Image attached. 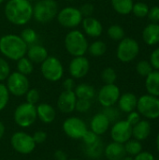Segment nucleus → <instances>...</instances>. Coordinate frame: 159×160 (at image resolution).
Listing matches in <instances>:
<instances>
[{
	"mask_svg": "<svg viewBox=\"0 0 159 160\" xmlns=\"http://www.w3.org/2000/svg\"><path fill=\"white\" fill-rule=\"evenodd\" d=\"M56 20L58 23L67 29H76L83 20L80 9L75 7H65L59 9Z\"/></svg>",
	"mask_w": 159,
	"mask_h": 160,
	"instance_id": "obj_8",
	"label": "nucleus"
},
{
	"mask_svg": "<svg viewBox=\"0 0 159 160\" xmlns=\"http://www.w3.org/2000/svg\"><path fill=\"white\" fill-rule=\"evenodd\" d=\"M124 146H125L127 156H128L130 158H134L135 156H137L139 153H141L142 151V142L137 141L132 138L129 141H127L126 143H124Z\"/></svg>",
	"mask_w": 159,
	"mask_h": 160,
	"instance_id": "obj_30",
	"label": "nucleus"
},
{
	"mask_svg": "<svg viewBox=\"0 0 159 160\" xmlns=\"http://www.w3.org/2000/svg\"><path fill=\"white\" fill-rule=\"evenodd\" d=\"M99 136L97 135L96 133H94L92 130H87L86 133L83 135V137L82 138L83 145H90L95 143L96 142H97L99 140Z\"/></svg>",
	"mask_w": 159,
	"mask_h": 160,
	"instance_id": "obj_42",
	"label": "nucleus"
},
{
	"mask_svg": "<svg viewBox=\"0 0 159 160\" xmlns=\"http://www.w3.org/2000/svg\"><path fill=\"white\" fill-rule=\"evenodd\" d=\"M53 157H54V159L55 160H67L68 159L67 153H66L65 151H63V150H57V151H55V153H54Z\"/></svg>",
	"mask_w": 159,
	"mask_h": 160,
	"instance_id": "obj_50",
	"label": "nucleus"
},
{
	"mask_svg": "<svg viewBox=\"0 0 159 160\" xmlns=\"http://www.w3.org/2000/svg\"><path fill=\"white\" fill-rule=\"evenodd\" d=\"M13 119L20 128H27L31 127L37 119L36 105L28 102L20 104L14 111Z\"/></svg>",
	"mask_w": 159,
	"mask_h": 160,
	"instance_id": "obj_7",
	"label": "nucleus"
},
{
	"mask_svg": "<svg viewBox=\"0 0 159 160\" xmlns=\"http://www.w3.org/2000/svg\"><path fill=\"white\" fill-rule=\"evenodd\" d=\"M32 137H33V140L36 142V144H41L46 141L47 133L43 130H38V131H36Z\"/></svg>",
	"mask_w": 159,
	"mask_h": 160,
	"instance_id": "obj_47",
	"label": "nucleus"
},
{
	"mask_svg": "<svg viewBox=\"0 0 159 160\" xmlns=\"http://www.w3.org/2000/svg\"><path fill=\"white\" fill-rule=\"evenodd\" d=\"M120 96V89L115 83L104 84L97 93V100L103 108L111 107L117 103Z\"/></svg>",
	"mask_w": 159,
	"mask_h": 160,
	"instance_id": "obj_13",
	"label": "nucleus"
},
{
	"mask_svg": "<svg viewBox=\"0 0 159 160\" xmlns=\"http://www.w3.org/2000/svg\"><path fill=\"white\" fill-rule=\"evenodd\" d=\"M16 67L17 71L25 76L32 74L34 71V64L26 56H23L18 61H16Z\"/></svg>",
	"mask_w": 159,
	"mask_h": 160,
	"instance_id": "obj_31",
	"label": "nucleus"
},
{
	"mask_svg": "<svg viewBox=\"0 0 159 160\" xmlns=\"http://www.w3.org/2000/svg\"><path fill=\"white\" fill-rule=\"evenodd\" d=\"M79 9L81 11L82 15L83 16V18H85V17H90L93 15V13L95 11V7L91 3H85V4L82 5Z\"/></svg>",
	"mask_w": 159,
	"mask_h": 160,
	"instance_id": "obj_43",
	"label": "nucleus"
},
{
	"mask_svg": "<svg viewBox=\"0 0 159 160\" xmlns=\"http://www.w3.org/2000/svg\"><path fill=\"white\" fill-rule=\"evenodd\" d=\"M143 41L149 45L154 46L159 43V23L151 22L146 25L142 31Z\"/></svg>",
	"mask_w": 159,
	"mask_h": 160,
	"instance_id": "obj_24",
	"label": "nucleus"
},
{
	"mask_svg": "<svg viewBox=\"0 0 159 160\" xmlns=\"http://www.w3.org/2000/svg\"><path fill=\"white\" fill-rule=\"evenodd\" d=\"M102 112L107 116V118L109 119V121L112 123H115L118 121L119 117H120V110L115 108L114 106H111V107H106L104 108V110L102 111Z\"/></svg>",
	"mask_w": 159,
	"mask_h": 160,
	"instance_id": "obj_37",
	"label": "nucleus"
},
{
	"mask_svg": "<svg viewBox=\"0 0 159 160\" xmlns=\"http://www.w3.org/2000/svg\"><path fill=\"white\" fill-rule=\"evenodd\" d=\"M90 70V61L84 55L76 56L68 64V73L75 80L84 78Z\"/></svg>",
	"mask_w": 159,
	"mask_h": 160,
	"instance_id": "obj_15",
	"label": "nucleus"
},
{
	"mask_svg": "<svg viewBox=\"0 0 159 160\" xmlns=\"http://www.w3.org/2000/svg\"><path fill=\"white\" fill-rule=\"evenodd\" d=\"M107 34L109 38L114 41H120L125 38V30L119 24L111 25L107 30Z\"/></svg>",
	"mask_w": 159,
	"mask_h": 160,
	"instance_id": "obj_33",
	"label": "nucleus"
},
{
	"mask_svg": "<svg viewBox=\"0 0 159 160\" xmlns=\"http://www.w3.org/2000/svg\"><path fill=\"white\" fill-rule=\"evenodd\" d=\"M63 130L65 134L73 140H82L88 130L85 122L76 116L67 118L63 123Z\"/></svg>",
	"mask_w": 159,
	"mask_h": 160,
	"instance_id": "obj_12",
	"label": "nucleus"
},
{
	"mask_svg": "<svg viewBox=\"0 0 159 160\" xmlns=\"http://www.w3.org/2000/svg\"><path fill=\"white\" fill-rule=\"evenodd\" d=\"M4 14L11 24L23 26L33 19V4L28 0H7Z\"/></svg>",
	"mask_w": 159,
	"mask_h": 160,
	"instance_id": "obj_1",
	"label": "nucleus"
},
{
	"mask_svg": "<svg viewBox=\"0 0 159 160\" xmlns=\"http://www.w3.org/2000/svg\"><path fill=\"white\" fill-rule=\"evenodd\" d=\"M152 132V126L149 120L141 119L136 125L132 127V138L143 142L149 138Z\"/></svg>",
	"mask_w": 159,
	"mask_h": 160,
	"instance_id": "obj_20",
	"label": "nucleus"
},
{
	"mask_svg": "<svg viewBox=\"0 0 159 160\" xmlns=\"http://www.w3.org/2000/svg\"><path fill=\"white\" fill-rule=\"evenodd\" d=\"M5 131H6V128L4 126V124L0 121V140L3 138V136L5 134Z\"/></svg>",
	"mask_w": 159,
	"mask_h": 160,
	"instance_id": "obj_51",
	"label": "nucleus"
},
{
	"mask_svg": "<svg viewBox=\"0 0 159 160\" xmlns=\"http://www.w3.org/2000/svg\"><path fill=\"white\" fill-rule=\"evenodd\" d=\"M10 73L11 70L8 61L6 58L0 56V82L6 81Z\"/></svg>",
	"mask_w": 159,
	"mask_h": 160,
	"instance_id": "obj_38",
	"label": "nucleus"
},
{
	"mask_svg": "<svg viewBox=\"0 0 159 160\" xmlns=\"http://www.w3.org/2000/svg\"><path fill=\"white\" fill-rule=\"evenodd\" d=\"M156 160H159V159H156Z\"/></svg>",
	"mask_w": 159,
	"mask_h": 160,
	"instance_id": "obj_58",
	"label": "nucleus"
},
{
	"mask_svg": "<svg viewBox=\"0 0 159 160\" xmlns=\"http://www.w3.org/2000/svg\"><path fill=\"white\" fill-rule=\"evenodd\" d=\"M137 103H138V98L135 94L127 92L120 96L117 104L118 109L120 112L125 113H129L133 111L137 110Z\"/></svg>",
	"mask_w": 159,
	"mask_h": 160,
	"instance_id": "obj_21",
	"label": "nucleus"
},
{
	"mask_svg": "<svg viewBox=\"0 0 159 160\" xmlns=\"http://www.w3.org/2000/svg\"><path fill=\"white\" fill-rule=\"evenodd\" d=\"M158 119H159V118H158Z\"/></svg>",
	"mask_w": 159,
	"mask_h": 160,
	"instance_id": "obj_59",
	"label": "nucleus"
},
{
	"mask_svg": "<svg viewBox=\"0 0 159 160\" xmlns=\"http://www.w3.org/2000/svg\"><path fill=\"white\" fill-rule=\"evenodd\" d=\"M103 155L108 160H121L127 157L123 143L112 142L104 147Z\"/></svg>",
	"mask_w": 159,
	"mask_h": 160,
	"instance_id": "obj_22",
	"label": "nucleus"
},
{
	"mask_svg": "<svg viewBox=\"0 0 159 160\" xmlns=\"http://www.w3.org/2000/svg\"><path fill=\"white\" fill-rule=\"evenodd\" d=\"M76 87V82H75V79L69 77L65 79V81L63 82V88L66 91H74Z\"/></svg>",
	"mask_w": 159,
	"mask_h": 160,
	"instance_id": "obj_49",
	"label": "nucleus"
},
{
	"mask_svg": "<svg viewBox=\"0 0 159 160\" xmlns=\"http://www.w3.org/2000/svg\"><path fill=\"white\" fill-rule=\"evenodd\" d=\"M74 93L77 98L92 100L96 96V89L93 85L82 82V83L76 85L74 89Z\"/></svg>",
	"mask_w": 159,
	"mask_h": 160,
	"instance_id": "obj_26",
	"label": "nucleus"
},
{
	"mask_svg": "<svg viewBox=\"0 0 159 160\" xmlns=\"http://www.w3.org/2000/svg\"><path fill=\"white\" fill-rule=\"evenodd\" d=\"M91 107H92V102H91V100L77 98L75 110H76L78 112H80V113H85V112H87L91 109Z\"/></svg>",
	"mask_w": 159,
	"mask_h": 160,
	"instance_id": "obj_41",
	"label": "nucleus"
},
{
	"mask_svg": "<svg viewBox=\"0 0 159 160\" xmlns=\"http://www.w3.org/2000/svg\"><path fill=\"white\" fill-rule=\"evenodd\" d=\"M9 92L6 86V84L0 82V112L3 111L9 101Z\"/></svg>",
	"mask_w": 159,
	"mask_h": 160,
	"instance_id": "obj_39",
	"label": "nucleus"
},
{
	"mask_svg": "<svg viewBox=\"0 0 159 160\" xmlns=\"http://www.w3.org/2000/svg\"><path fill=\"white\" fill-rule=\"evenodd\" d=\"M132 158H133V160H156L155 156L151 152L143 151V150Z\"/></svg>",
	"mask_w": 159,
	"mask_h": 160,
	"instance_id": "obj_48",
	"label": "nucleus"
},
{
	"mask_svg": "<svg viewBox=\"0 0 159 160\" xmlns=\"http://www.w3.org/2000/svg\"><path fill=\"white\" fill-rule=\"evenodd\" d=\"M10 144L17 153L22 155L31 154L37 145L33 137L23 131L15 132L10 138Z\"/></svg>",
	"mask_w": 159,
	"mask_h": 160,
	"instance_id": "obj_11",
	"label": "nucleus"
},
{
	"mask_svg": "<svg viewBox=\"0 0 159 160\" xmlns=\"http://www.w3.org/2000/svg\"><path fill=\"white\" fill-rule=\"evenodd\" d=\"M67 160H79V159H75V158H71V159H67Z\"/></svg>",
	"mask_w": 159,
	"mask_h": 160,
	"instance_id": "obj_57",
	"label": "nucleus"
},
{
	"mask_svg": "<svg viewBox=\"0 0 159 160\" xmlns=\"http://www.w3.org/2000/svg\"><path fill=\"white\" fill-rule=\"evenodd\" d=\"M20 37L22 38V40H23L28 46L37 43V39H38V35H37V33L36 32V30L33 29V28H30V27L24 28V29L21 32Z\"/></svg>",
	"mask_w": 159,
	"mask_h": 160,
	"instance_id": "obj_32",
	"label": "nucleus"
},
{
	"mask_svg": "<svg viewBox=\"0 0 159 160\" xmlns=\"http://www.w3.org/2000/svg\"><path fill=\"white\" fill-rule=\"evenodd\" d=\"M101 79L104 82L105 84H111V83H114L117 80V73L116 71L111 68L108 67L106 68H104L101 72Z\"/></svg>",
	"mask_w": 159,
	"mask_h": 160,
	"instance_id": "obj_36",
	"label": "nucleus"
},
{
	"mask_svg": "<svg viewBox=\"0 0 159 160\" xmlns=\"http://www.w3.org/2000/svg\"><path fill=\"white\" fill-rule=\"evenodd\" d=\"M59 11L58 3L55 0H37L33 5V19L41 24L53 21Z\"/></svg>",
	"mask_w": 159,
	"mask_h": 160,
	"instance_id": "obj_4",
	"label": "nucleus"
},
{
	"mask_svg": "<svg viewBox=\"0 0 159 160\" xmlns=\"http://www.w3.org/2000/svg\"><path fill=\"white\" fill-rule=\"evenodd\" d=\"M104 144L103 142L99 139L93 144L83 145V150L87 158L91 159H98L102 157L104 153Z\"/></svg>",
	"mask_w": 159,
	"mask_h": 160,
	"instance_id": "obj_27",
	"label": "nucleus"
},
{
	"mask_svg": "<svg viewBox=\"0 0 159 160\" xmlns=\"http://www.w3.org/2000/svg\"><path fill=\"white\" fill-rule=\"evenodd\" d=\"M137 112L147 120L159 118V98L146 94L138 98Z\"/></svg>",
	"mask_w": 159,
	"mask_h": 160,
	"instance_id": "obj_6",
	"label": "nucleus"
},
{
	"mask_svg": "<svg viewBox=\"0 0 159 160\" xmlns=\"http://www.w3.org/2000/svg\"><path fill=\"white\" fill-rule=\"evenodd\" d=\"M140 52V45L132 38H124L119 41L116 49V56L122 63L132 62Z\"/></svg>",
	"mask_w": 159,
	"mask_h": 160,
	"instance_id": "obj_9",
	"label": "nucleus"
},
{
	"mask_svg": "<svg viewBox=\"0 0 159 160\" xmlns=\"http://www.w3.org/2000/svg\"><path fill=\"white\" fill-rule=\"evenodd\" d=\"M121 160H133V158H130V157H126V158H124L123 159Z\"/></svg>",
	"mask_w": 159,
	"mask_h": 160,
	"instance_id": "obj_53",
	"label": "nucleus"
},
{
	"mask_svg": "<svg viewBox=\"0 0 159 160\" xmlns=\"http://www.w3.org/2000/svg\"><path fill=\"white\" fill-rule=\"evenodd\" d=\"M111 3L114 11L120 15H127L131 13L134 5L133 0H111Z\"/></svg>",
	"mask_w": 159,
	"mask_h": 160,
	"instance_id": "obj_28",
	"label": "nucleus"
},
{
	"mask_svg": "<svg viewBox=\"0 0 159 160\" xmlns=\"http://www.w3.org/2000/svg\"><path fill=\"white\" fill-rule=\"evenodd\" d=\"M77 97L74 91L64 90L58 97L57 108L63 113H71L75 111Z\"/></svg>",
	"mask_w": 159,
	"mask_h": 160,
	"instance_id": "obj_16",
	"label": "nucleus"
},
{
	"mask_svg": "<svg viewBox=\"0 0 159 160\" xmlns=\"http://www.w3.org/2000/svg\"><path fill=\"white\" fill-rule=\"evenodd\" d=\"M156 147H157V151L158 152L159 154V132L158 134L157 135V138H156Z\"/></svg>",
	"mask_w": 159,
	"mask_h": 160,
	"instance_id": "obj_52",
	"label": "nucleus"
},
{
	"mask_svg": "<svg viewBox=\"0 0 159 160\" xmlns=\"http://www.w3.org/2000/svg\"><path fill=\"white\" fill-rule=\"evenodd\" d=\"M82 26L84 35L89 38H97L102 35L103 25L99 20H97V18L93 16L83 18L82 22Z\"/></svg>",
	"mask_w": 159,
	"mask_h": 160,
	"instance_id": "obj_17",
	"label": "nucleus"
},
{
	"mask_svg": "<svg viewBox=\"0 0 159 160\" xmlns=\"http://www.w3.org/2000/svg\"><path fill=\"white\" fill-rule=\"evenodd\" d=\"M111 122L102 112L96 113L90 121V130L98 136L105 134L109 130Z\"/></svg>",
	"mask_w": 159,
	"mask_h": 160,
	"instance_id": "obj_18",
	"label": "nucleus"
},
{
	"mask_svg": "<svg viewBox=\"0 0 159 160\" xmlns=\"http://www.w3.org/2000/svg\"><path fill=\"white\" fill-rule=\"evenodd\" d=\"M148 18L152 22H159V7L158 6H154L151 8H149L148 11Z\"/></svg>",
	"mask_w": 159,
	"mask_h": 160,
	"instance_id": "obj_44",
	"label": "nucleus"
},
{
	"mask_svg": "<svg viewBox=\"0 0 159 160\" xmlns=\"http://www.w3.org/2000/svg\"><path fill=\"white\" fill-rule=\"evenodd\" d=\"M154 70L151 63L147 60H141L136 66V71L142 77H147Z\"/></svg>",
	"mask_w": 159,
	"mask_h": 160,
	"instance_id": "obj_35",
	"label": "nucleus"
},
{
	"mask_svg": "<svg viewBox=\"0 0 159 160\" xmlns=\"http://www.w3.org/2000/svg\"><path fill=\"white\" fill-rule=\"evenodd\" d=\"M6 86L10 95L14 97H22L30 88L28 77L18 71L11 72L6 80Z\"/></svg>",
	"mask_w": 159,
	"mask_h": 160,
	"instance_id": "obj_10",
	"label": "nucleus"
},
{
	"mask_svg": "<svg viewBox=\"0 0 159 160\" xmlns=\"http://www.w3.org/2000/svg\"><path fill=\"white\" fill-rule=\"evenodd\" d=\"M155 70H159V47L153 51V52L150 55V61H149Z\"/></svg>",
	"mask_w": 159,
	"mask_h": 160,
	"instance_id": "obj_45",
	"label": "nucleus"
},
{
	"mask_svg": "<svg viewBox=\"0 0 159 160\" xmlns=\"http://www.w3.org/2000/svg\"><path fill=\"white\" fill-rule=\"evenodd\" d=\"M28 1H30V2H33V1H37V0H28Z\"/></svg>",
	"mask_w": 159,
	"mask_h": 160,
	"instance_id": "obj_56",
	"label": "nucleus"
},
{
	"mask_svg": "<svg viewBox=\"0 0 159 160\" xmlns=\"http://www.w3.org/2000/svg\"><path fill=\"white\" fill-rule=\"evenodd\" d=\"M37 118L44 124H51L56 117L55 109L48 103H39L36 106Z\"/></svg>",
	"mask_w": 159,
	"mask_h": 160,
	"instance_id": "obj_23",
	"label": "nucleus"
},
{
	"mask_svg": "<svg viewBox=\"0 0 159 160\" xmlns=\"http://www.w3.org/2000/svg\"><path fill=\"white\" fill-rule=\"evenodd\" d=\"M66 1H68V2H72V1H75V0H66Z\"/></svg>",
	"mask_w": 159,
	"mask_h": 160,
	"instance_id": "obj_55",
	"label": "nucleus"
},
{
	"mask_svg": "<svg viewBox=\"0 0 159 160\" xmlns=\"http://www.w3.org/2000/svg\"><path fill=\"white\" fill-rule=\"evenodd\" d=\"M149 8H150L148 7V5L146 3L137 2V3H134L131 12L138 18H144L148 15Z\"/></svg>",
	"mask_w": 159,
	"mask_h": 160,
	"instance_id": "obj_34",
	"label": "nucleus"
},
{
	"mask_svg": "<svg viewBox=\"0 0 159 160\" xmlns=\"http://www.w3.org/2000/svg\"><path fill=\"white\" fill-rule=\"evenodd\" d=\"M107 51V45L104 41L97 39L89 44L87 52L94 57H100L105 54Z\"/></svg>",
	"mask_w": 159,
	"mask_h": 160,
	"instance_id": "obj_29",
	"label": "nucleus"
},
{
	"mask_svg": "<svg viewBox=\"0 0 159 160\" xmlns=\"http://www.w3.org/2000/svg\"><path fill=\"white\" fill-rule=\"evenodd\" d=\"M64 46L67 53L71 56H82L87 53L89 42L83 32L77 29H71L65 37Z\"/></svg>",
	"mask_w": 159,
	"mask_h": 160,
	"instance_id": "obj_3",
	"label": "nucleus"
},
{
	"mask_svg": "<svg viewBox=\"0 0 159 160\" xmlns=\"http://www.w3.org/2000/svg\"><path fill=\"white\" fill-rule=\"evenodd\" d=\"M4 2H5V0H0V6H1Z\"/></svg>",
	"mask_w": 159,
	"mask_h": 160,
	"instance_id": "obj_54",
	"label": "nucleus"
},
{
	"mask_svg": "<svg viewBox=\"0 0 159 160\" xmlns=\"http://www.w3.org/2000/svg\"><path fill=\"white\" fill-rule=\"evenodd\" d=\"M28 45L16 34H7L0 38V52L7 60L18 61L25 56Z\"/></svg>",
	"mask_w": 159,
	"mask_h": 160,
	"instance_id": "obj_2",
	"label": "nucleus"
},
{
	"mask_svg": "<svg viewBox=\"0 0 159 160\" xmlns=\"http://www.w3.org/2000/svg\"><path fill=\"white\" fill-rule=\"evenodd\" d=\"M111 138L112 142L126 143L132 138V126L127 120H118L111 128Z\"/></svg>",
	"mask_w": 159,
	"mask_h": 160,
	"instance_id": "obj_14",
	"label": "nucleus"
},
{
	"mask_svg": "<svg viewBox=\"0 0 159 160\" xmlns=\"http://www.w3.org/2000/svg\"><path fill=\"white\" fill-rule=\"evenodd\" d=\"M24 96H25L26 102H28L30 104H33V105L37 104L38 101H39V98H40L39 91L37 89H36V88H29Z\"/></svg>",
	"mask_w": 159,
	"mask_h": 160,
	"instance_id": "obj_40",
	"label": "nucleus"
},
{
	"mask_svg": "<svg viewBox=\"0 0 159 160\" xmlns=\"http://www.w3.org/2000/svg\"><path fill=\"white\" fill-rule=\"evenodd\" d=\"M142 116H141V114L137 112V110L136 111H133V112H129V113H127V121L133 127L134 125H136L142 118H141Z\"/></svg>",
	"mask_w": 159,
	"mask_h": 160,
	"instance_id": "obj_46",
	"label": "nucleus"
},
{
	"mask_svg": "<svg viewBox=\"0 0 159 160\" xmlns=\"http://www.w3.org/2000/svg\"><path fill=\"white\" fill-rule=\"evenodd\" d=\"M40 72L46 81L51 82H56L63 78L65 68L61 60L58 57L49 55L40 64Z\"/></svg>",
	"mask_w": 159,
	"mask_h": 160,
	"instance_id": "obj_5",
	"label": "nucleus"
},
{
	"mask_svg": "<svg viewBox=\"0 0 159 160\" xmlns=\"http://www.w3.org/2000/svg\"><path fill=\"white\" fill-rule=\"evenodd\" d=\"M145 88L149 95L159 98V70H153L145 77Z\"/></svg>",
	"mask_w": 159,
	"mask_h": 160,
	"instance_id": "obj_25",
	"label": "nucleus"
},
{
	"mask_svg": "<svg viewBox=\"0 0 159 160\" xmlns=\"http://www.w3.org/2000/svg\"><path fill=\"white\" fill-rule=\"evenodd\" d=\"M25 56L33 64H41L49 56V53L48 50L43 45L35 43L28 46Z\"/></svg>",
	"mask_w": 159,
	"mask_h": 160,
	"instance_id": "obj_19",
	"label": "nucleus"
}]
</instances>
